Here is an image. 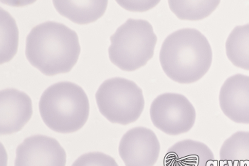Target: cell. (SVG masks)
Listing matches in <instances>:
<instances>
[{
    "label": "cell",
    "mask_w": 249,
    "mask_h": 166,
    "mask_svg": "<svg viewBox=\"0 0 249 166\" xmlns=\"http://www.w3.org/2000/svg\"><path fill=\"white\" fill-rule=\"evenodd\" d=\"M150 119L163 133L178 136L190 132L196 121V110L189 100L181 94H162L152 102Z\"/></svg>",
    "instance_id": "6"
},
{
    "label": "cell",
    "mask_w": 249,
    "mask_h": 166,
    "mask_svg": "<svg viewBox=\"0 0 249 166\" xmlns=\"http://www.w3.org/2000/svg\"><path fill=\"white\" fill-rule=\"evenodd\" d=\"M219 0L179 1L169 0L170 10L179 19L199 21L208 17L220 4Z\"/></svg>",
    "instance_id": "15"
},
{
    "label": "cell",
    "mask_w": 249,
    "mask_h": 166,
    "mask_svg": "<svg viewBox=\"0 0 249 166\" xmlns=\"http://www.w3.org/2000/svg\"><path fill=\"white\" fill-rule=\"evenodd\" d=\"M118 152L125 166H154L159 158L160 144L151 129L135 127L123 136Z\"/></svg>",
    "instance_id": "7"
},
{
    "label": "cell",
    "mask_w": 249,
    "mask_h": 166,
    "mask_svg": "<svg viewBox=\"0 0 249 166\" xmlns=\"http://www.w3.org/2000/svg\"><path fill=\"white\" fill-rule=\"evenodd\" d=\"M19 30L15 18L1 9V64L9 62L18 53Z\"/></svg>",
    "instance_id": "16"
},
{
    "label": "cell",
    "mask_w": 249,
    "mask_h": 166,
    "mask_svg": "<svg viewBox=\"0 0 249 166\" xmlns=\"http://www.w3.org/2000/svg\"><path fill=\"white\" fill-rule=\"evenodd\" d=\"M164 166H217V162L208 146L200 141L186 139L167 150Z\"/></svg>",
    "instance_id": "11"
},
{
    "label": "cell",
    "mask_w": 249,
    "mask_h": 166,
    "mask_svg": "<svg viewBox=\"0 0 249 166\" xmlns=\"http://www.w3.org/2000/svg\"><path fill=\"white\" fill-rule=\"evenodd\" d=\"M67 153L55 138L38 134L26 138L16 150L15 166H66Z\"/></svg>",
    "instance_id": "8"
},
{
    "label": "cell",
    "mask_w": 249,
    "mask_h": 166,
    "mask_svg": "<svg viewBox=\"0 0 249 166\" xmlns=\"http://www.w3.org/2000/svg\"><path fill=\"white\" fill-rule=\"evenodd\" d=\"M219 106L233 122L249 124V76L236 74L226 80L219 92Z\"/></svg>",
    "instance_id": "10"
},
{
    "label": "cell",
    "mask_w": 249,
    "mask_h": 166,
    "mask_svg": "<svg viewBox=\"0 0 249 166\" xmlns=\"http://www.w3.org/2000/svg\"><path fill=\"white\" fill-rule=\"evenodd\" d=\"M100 113L113 124L128 125L139 119L144 108L142 89L130 80H106L96 93Z\"/></svg>",
    "instance_id": "5"
},
{
    "label": "cell",
    "mask_w": 249,
    "mask_h": 166,
    "mask_svg": "<svg viewBox=\"0 0 249 166\" xmlns=\"http://www.w3.org/2000/svg\"><path fill=\"white\" fill-rule=\"evenodd\" d=\"M56 11L64 17L80 25L95 22L102 17L108 1H58L53 0Z\"/></svg>",
    "instance_id": "12"
},
{
    "label": "cell",
    "mask_w": 249,
    "mask_h": 166,
    "mask_svg": "<svg viewBox=\"0 0 249 166\" xmlns=\"http://www.w3.org/2000/svg\"><path fill=\"white\" fill-rule=\"evenodd\" d=\"M219 158L220 166H249V132H237L227 138Z\"/></svg>",
    "instance_id": "13"
},
{
    "label": "cell",
    "mask_w": 249,
    "mask_h": 166,
    "mask_svg": "<svg viewBox=\"0 0 249 166\" xmlns=\"http://www.w3.org/2000/svg\"><path fill=\"white\" fill-rule=\"evenodd\" d=\"M225 47L230 62L249 71V24L235 27L227 38Z\"/></svg>",
    "instance_id": "14"
},
{
    "label": "cell",
    "mask_w": 249,
    "mask_h": 166,
    "mask_svg": "<svg viewBox=\"0 0 249 166\" xmlns=\"http://www.w3.org/2000/svg\"><path fill=\"white\" fill-rule=\"evenodd\" d=\"M80 53L76 32L56 21L38 24L26 40L29 64L47 76L69 73L78 62Z\"/></svg>",
    "instance_id": "1"
},
{
    "label": "cell",
    "mask_w": 249,
    "mask_h": 166,
    "mask_svg": "<svg viewBox=\"0 0 249 166\" xmlns=\"http://www.w3.org/2000/svg\"><path fill=\"white\" fill-rule=\"evenodd\" d=\"M212 46L203 33L192 28L179 29L163 41L160 63L172 81L191 84L201 79L211 67Z\"/></svg>",
    "instance_id": "2"
},
{
    "label": "cell",
    "mask_w": 249,
    "mask_h": 166,
    "mask_svg": "<svg viewBox=\"0 0 249 166\" xmlns=\"http://www.w3.org/2000/svg\"><path fill=\"white\" fill-rule=\"evenodd\" d=\"M119 5L130 12H143L154 8L159 4L157 1H116Z\"/></svg>",
    "instance_id": "18"
},
{
    "label": "cell",
    "mask_w": 249,
    "mask_h": 166,
    "mask_svg": "<svg viewBox=\"0 0 249 166\" xmlns=\"http://www.w3.org/2000/svg\"><path fill=\"white\" fill-rule=\"evenodd\" d=\"M71 166H119L113 157L101 152L84 153Z\"/></svg>",
    "instance_id": "17"
},
{
    "label": "cell",
    "mask_w": 249,
    "mask_h": 166,
    "mask_svg": "<svg viewBox=\"0 0 249 166\" xmlns=\"http://www.w3.org/2000/svg\"><path fill=\"white\" fill-rule=\"evenodd\" d=\"M110 40V62L124 71L132 72L143 67L153 58L158 37L148 21L128 18Z\"/></svg>",
    "instance_id": "4"
},
{
    "label": "cell",
    "mask_w": 249,
    "mask_h": 166,
    "mask_svg": "<svg viewBox=\"0 0 249 166\" xmlns=\"http://www.w3.org/2000/svg\"><path fill=\"white\" fill-rule=\"evenodd\" d=\"M0 133L10 135L19 132L33 115L30 97L25 92L7 88L0 92Z\"/></svg>",
    "instance_id": "9"
},
{
    "label": "cell",
    "mask_w": 249,
    "mask_h": 166,
    "mask_svg": "<svg viewBox=\"0 0 249 166\" xmlns=\"http://www.w3.org/2000/svg\"><path fill=\"white\" fill-rule=\"evenodd\" d=\"M38 108L47 127L61 133L78 132L84 127L90 114L84 89L68 81L55 83L43 92Z\"/></svg>",
    "instance_id": "3"
}]
</instances>
